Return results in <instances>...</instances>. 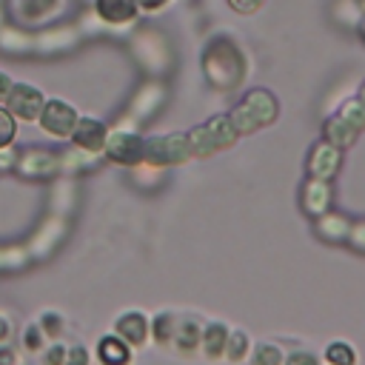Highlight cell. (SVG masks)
<instances>
[{
    "instance_id": "cell-34",
    "label": "cell",
    "mask_w": 365,
    "mask_h": 365,
    "mask_svg": "<svg viewBox=\"0 0 365 365\" xmlns=\"http://www.w3.org/2000/svg\"><path fill=\"white\" fill-rule=\"evenodd\" d=\"M48 342H51V339L43 334V328L37 325V319L29 322V325L23 328V334H20V345H23L26 354H43V348H46Z\"/></svg>"
},
{
    "instance_id": "cell-36",
    "label": "cell",
    "mask_w": 365,
    "mask_h": 365,
    "mask_svg": "<svg viewBox=\"0 0 365 365\" xmlns=\"http://www.w3.org/2000/svg\"><path fill=\"white\" fill-rule=\"evenodd\" d=\"M14 137H17V120L11 117V111L6 106H0V148L11 145Z\"/></svg>"
},
{
    "instance_id": "cell-46",
    "label": "cell",
    "mask_w": 365,
    "mask_h": 365,
    "mask_svg": "<svg viewBox=\"0 0 365 365\" xmlns=\"http://www.w3.org/2000/svg\"><path fill=\"white\" fill-rule=\"evenodd\" d=\"M11 86H14V80L6 74V71H0V106L6 103V97H9V91H11Z\"/></svg>"
},
{
    "instance_id": "cell-28",
    "label": "cell",
    "mask_w": 365,
    "mask_h": 365,
    "mask_svg": "<svg viewBox=\"0 0 365 365\" xmlns=\"http://www.w3.org/2000/svg\"><path fill=\"white\" fill-rule=\"evenodd\" d=\"M174 328H177V314L171 311H157L154 317H148V336L157 342V345H171V336H174Z\"/></svg>"
},
{
    "instance_id": "cell-27",
    "label": "cell",
    "mask_w": 365,
    "mask_h": 365,
    "mask_svg": "<svg viewBox=\"0 0 365 365\" xmlns=\"http://www.w3.org/2000/svg\"><path fill=\"white\" fill-rule=\"evenodd\" d=\"M131 182L137 185V188H143V191H157L163 182H165V168H160V165H151V163H137V165H131Z\"/></svg>"
},
{
    "instance_id": "cell-15",
    "label": "cell",
    "mask_w": 365,
    "mask_h": 365,
    "mask_svg": "<svg viewBox=\"0 0 365 365\" xmlns=\"http://www.w3.org/2000/svg\"><path fill=\"white\" fill-rule=\"evenodd\" d=\"M91 6H94L97 20L111 29L131 26V23H137V14H140L137 0H91Z\"/></svg>"
},
{
    "instance_id": "cell-38",
    "label": "cell",
    "mask_w": 365,
    "mask_h": 365,
    "mask_svg": "<svg viewBox=\"0 0 365 365\" xmlns=\"http://www.w3.org/2000/svg\"><path fill=\"white\" fill-rule=\"evenodd\" d=\"M285 365H322V359L308 348H294L285 354Z\"/></svg>"
},
{
    "instance_id": "cell-14",
    "label": "cell",
    "mask_w": 365,
    "mask_h": 365,
    "mask_svg": "<svg viewBox=\"0 0 365 365\" xmlns=\"http://www.w3.org/2000/svg\"><path fill=\"white\" fill-rule=\"evenodd\" d=\"M106 134H108V125L97 117H77L68 140L71 145L83 148V151H91V154H103V145H106Z\"/></svg>"
},
{
    "instance_id": "cell-8",
    "label": "cell",
    "mask_w": 365,
    "mask_h": 365,
    "mask_svg": "<svg viewBox=\"0 0 365 365\" xmlns=\"http://www.w3.org/2000/svg\"><path fill=\"white\" fill-rule=\"evenodd\" d=\"M3 106L11 111V117L17 123H37V117L46 106V94H43V88H37L31 83H14Z\"/></svg>"
},
{
    "instance_id": "cell-25",
    "label": "cell",
    "mask_w": 365,
    "mask_h": 365,
    "mask_svg": "<svg viewBox=\"0 0 365 365\" xmlns=\"http://www.w3.org/2000/svg\"><path fill=\"white\" fill-rule=\"evenodd\" d=\"M48 182H51V214L66 217L77 200V185H74V180H57V177Z\"/></svg>"
},
{
    "instance_id": "cell-47",
    "label": "cell",
    "mask_w": 365,
    "mask_h": 365,
    "mask_svg": "<svg viewBox=\"0 0 365 365\" xmlns=\"http://www.w3.org/2000/svg\"><path fill=\"white\" fill-rule=\"evenodd\" d=\"M356 97H359V100L365 103V80H362V86H359V94H356Z\"/></svg>"
},
{
    "instance_id": "cell-19",
    "label": "cell",
    "mask_w": 365,
    "mask_h": 365,
    "mask_svg": "<svg viewBox=\"0 0 365 365\" xmlns=\"http://www.w3.org/2000/svg\"><path fill=\"white\" fill-rule=\"evenodd\" d=\"M114 334L131 348H143L148 342V317L143 311H123L114 319Z\"/></svg>"
},
{
    "instance_id": "cell-51",
    "label": "cell",
    "mask_w": 365,
    "mask_h": 365,
    "mask_svg": "<svg viewBox=\"0 0 365 365\" xmlns=\"http://www.w3.org/2000/svg\"><path fill=\"white\" fill-rule=\"evenodd\" d=\"M0 6H3V0H0Z\"/></svg>"
},
{
    "instance_id": "cell-13",
    "label": "cell",
    "mask_w": 365,
    "mask_h": 365,
    "mask_svg": "<svg viewBox=\"0 0 365 365\" xmlns=\"http://www.w3.org/2000/svg\"><path fill=\"white\" fill-rule=\"evenodd\" d=\"M63 0H14L11 14L17 20V26L31 29V26H46L51 23V17L60 11Z\"/></svg>"
},
{
    "instance_id": "cell-35",
    "label": "cell",
    "mask_w": 365,
    "mask_h": 365,
    "mask_svg": "<svg viewBox=\"0 0 365 365\" xmlns=\"http://www.w3.org/2000/svg\"><path fill=\"white\" fill-rule=\"evenodd\" d=\"M336 114H339V117H345V120H348L359 134L365 131V103H362L359 97H348V100L336 108Z\"/></svg>"
},
{
    "instance_id": "cell-43",
    "label": "cell",
    "mask_w": 365,
    "mask_h": 365,
    "mask_svg": "<svg viewBox=\"0 0 365 365\" xmlns=\"http://www.w3.org/2000/svg\"><path fill=\"white\" fill-rule=\"evenodd\" d=\"M0 365H23V354L11 342H6L0 345Z\"/></svg>"
},
{
    "instance_id": "cell-31",
    "label": "cell",
    "mask_w": 365,
    "mask_h": 365,
    "mask_svg": "<svg viewBox=\"0 0 365 365\" xmlns=\"http://www.w3.org/2000/svg\"><path fill=\"white\" fill-rule=\"evenodd\" d=\"M31 262L26 245H0V274H14L23 271Z\"/></svg>"
},
{
    "instance_id": "cell-10",
    "label": "cell",
    "mask_w": 365,
    "mask_h": 365,
    "mask_svg": "<svg viewBox=\"0 0 365 365\" xmlns=\"http://www.w3.org/2000/svg\"><path fill=\"white\" fill-rule=\"evenodd\" d=\"M163 103H165V86L157 83V80H148V83H143V86L134 91V97H131V103H128V111H125V120H131V123H145V120H151V117L160 111Z\"/></svg>"
},
{
    "instance_id": "cell-26",
    "label": "cell",
    "mask_w": 365,
    "mask_h": 365,
    "mask_svg": "<svg viewBox=\"0 0 365 365\" xmlns=\"http://www.w3.org/2000/svg\"><path fill=\"white\" fill-rule=\"evenodd\" d=\"M251 348H254V342H251V336H248L242 328H234V331L228 328V339H225L222 359L240 365V362H245V359L251 356Z\"/></svg>"
},
{
    "instance_id": "cell-4",
    "label": "cell",
    "mask_w": 365,
    "mask_h": 365,
    "mask_svg": "<svg viewBox=\"0 0 365 365\" xmlns=\"http://www.w3.org/2000/svg\"><path fill=\"white\" fill-rule=\"evenodd\" d=\"M103 157L108 163H114V165L131 168V165H137V163L145 160V137L140 131H134V128H125V123H117L106 134Z\"/></svg>"
},
{
    "instance_id": "cell-41",
    "label": "cell",
    "mask_w": 365,
    "mask_h": 365,
    "mask_svg": "<svg viewBox=\"0 0 365 365\" xmlns=\"http://www.w3.org/2000/svg\"><path fill=\"white\" fill-rule=\"evenodd\" d=\"M14 163H17V148H14V143H11V145H3V148H0V174L14 171Z\"/></svg>"
},
{
    "instance_id": "cell-1",
    "label": "cell",
    "mask_w": 365,
    "mask_h": 365,
    "mask_svg": "<svg viewBox=\"0 0 365 365\" xmlns=\"http://www.w3.org/2000/svg\"><path fill=\"white\" fill-rule=\"evenodd\" d=\"M200 68H202V77L205 83L220 91V94H228V91H237L240 83L245 80V57H242V48L220 34V37H211L202 48V57H200Z\"/></svg>"
},
{
    "instance_id": "cell-21",
    "label": "cell",
    "mask_w": 365,
    "mask_h": 365,
    "mask_svg": "<svg viewBox=\"0 0 365 365\" xmlns=\"http://www.w3.org/2000/svg\"><path fill=\"white\" fill-rule=\"evenodd\" d=\"M225 339H228V325H225L222 319H211V322H202L200 354H202L208 362H217V359H222V351H225Z\"/></svg>"
},
{
    "instance_id": "cell-42",
    "label": "cell",
    "mask_w": 365,
    "mask_h": 365,
    "mask_svg": "<svg viewBox=\"0 0 365 365\" xmlns=\"http://www.w3.org/2000/svg\"><path fill=\"white\" fill-rule=\"evenodd\" d=\"M228 6H231L237 14H257V11L265 6V0H228Z\"/></svg>"
},
{
    "instance_id": "cell-2",
    "label": "cell",
    "mask_w": 365,
    "mask_h": 365,
    "mask_svg": "<svg viewBox=\"0 0 365 365\" xmlns=\"http://www.w3.org/2000/svg\"><path fill=\"white\" fill-rule=\"evenodd\" d=\"M279 117V100L268 88H251L240 97V103L228 111V120L240 137H251L268 125H274Z\"/></svg>"
},
{
    "instance_id": "cell-33",
    "label": "cell",
    "mask_w": 365,
    "mask_h": 365,
    "mask_svg": "<svg viewBox=\"0 0 365 365\" xmlns=\"http://www.w3.org/2000/svg\"><path fill=\"white\" fill-rule=\"evenodd\" d=\"M37 325L43 328V334L48 339H63V334H66V317L60 311H51V308L37 314Z\"/></svg>"
},
{
    "instance_id": "cell-11",
    "label": "cell",
    "mask_w": 365,
    "mask_h": 365,
    "mask_svg": "<svg viewBox=\"0 0 365 365\" xmlns=\"http://www.w3.org/2000/svg\"><path fill=\"white\" fill-rule=\"evenodd\" d=\"M342 168V148L319 140L311 145L308 160H305V171L308 177H319V180H334Z\"/></svg>"
},
{
    "instance_id": "cell-24",
    "label": "cell",
    "mask_w": 365,
    "mask_h": 365,
    "mask_svg": "<svg viewBox=\"0 0 365 365\" xmlns=\"http://www.w3.org/2000/svg\"><path fill=\"white\" fill-rule=\"evenodd\" d=\"M103 154H91V151H83L77 145H71L68 151H60V174H86L91 168H97Z\"/></svg>"
},
{
    "instance_id": "cell-6",
    "label": "cell",
    "mask_w": 365,
    "mask_h": 365,
    "mask_svg": "<svg viewBox=\"0 0 365 365\" xmlns=\"http://www.w3.org/2000/svg\"><path fill=\"white\" fill-rule=\"evenodd\" d=\"M14 174H20L23 180H54L60 177V154L43 145H29L17 151Z\"/></svg>"
},
{
    "instance_id": "cell-49",
    "label": "cell",
    "mask_w": 365,
    "mask_h": 365,
    "mask_svg": "<svg viewBox=\"0 0 365 365\" xmlns=\"http://www.w3.org/2000/svg\"><path fill=\"white\" fill-rule=\"evenodd\" d=\"M0 26H6V11H3V6H0Z\"/></svg>"
},
{
    "instance_id": "cell-3",
    "label": "cell",
    "mask_w": 365,
    "mask_h": 365,
    "mask_svg": "<svg viewBox=\"0 0 365 365\" xmlns=\"http://www.w3.org/2000/svg\"><path fill=\"white\" fill-rule=\"evenodd\" d=\"M185 134H188V145H191V157L194 160H208V157L231 148L240 140V134L234 131L228 114H214V117H208L205 123L194 125Z\"/></svg>"
},
{
    "instance_id": "cell-23",
    "label": "cell",
    "mask_w": 365,
    "mask_h": 365,
    "mask_svg": "<svg viewBox=\"0 0 365 365\" xmlns=\"http://www.w3.org/2000/svg\"><path fill=\"white\" fill-rule=\"evenodd\" d=\"M322 140L345 151V148H351V145L359 140V131H356V128H354V125H351L345 117L331 114V117L322 123Z\"/></svg>"
},
{
    "instance_id": "cell-20",
    "label": "cell",
    "mask_w": 365,
    "mask_h": 365,
    "mask_svg": "<svg viewBox=\"0 0 365 365\" xmlns=\"http://www.w3.org/2000/svg\"><path fill=\"white\" fill-rule=\"evenodd\" d=\"M0 51L11 57H31L34 54V31L23 26H0Z\"/></svg>"
},
{
    "instance_id": "cell-39",
    "label": "cell",
    "mask_w": 365,
    "mask_h": 365,
    "mask_svg": "<svg viewBox=\"0 0 365 365\" xmlns=\"http://www.w3.org/2000/svg\"><path fill=\"white\" fill-rule=\"evenodd\" d=\"M66 365H91V354H88V348L80 345V342L66 345Z\"/></svg>"
},
{
    "instance_id": "cell-22",
    "label": "cell",
    "mask_w": 365,
    "mask_h": 365,
    "mask_svg": "<svg viewBox=\"0 0 365 365\" xmlns=\"http://www.w3.org/2000/svg\"><path fill=\"white\" fill-rule=\"evenodd\" d=\"M97 362L100 365H131V345L117 334H106L97 339Z\"/></svg>"
},
{
    "instance_id": "cell-16",
    "label": "cell",
    "mask_w": 365,
    "mask_h": 365,
    "mask_svg": "<svg viewBox=\"0 0 365 365\" xmlns=\"http://www.w3.org/2000/svg\"><path fill=\"white\" fill-rule=\"evenodd\" d=\"M77 29L74 26H48L46 31L34 34V54H63L77 46Z\"/></svg>"
},
{
    "instance_id": "cell-44",
    "label": "cell",
    "mask_w": 365,
    "mask_h": 365,
    "mask_svg": "<svg viewBox=\"0 0 365 365\" xmlns=\"http://www.w3.org/2000/svg\"><path fill=\"white\" fill-rule=\"evenodd\" d=\"M168 3H171V0H137L140 11H145V14H157V11H163Z\"/></svg>"
},
{
    "instance_id": "cell-9",
    "label": "cell",
    "mask_w": 365,
    "mask_h": 365,
    "mask_svg": "<svg viewBox=\"0 0 365 365\" xmlns=\"http://www.w3.org/2000/svg\"><path fill=\"white\" fill-rule=\"evenodd\" d=\"M77 117L80 114H77V108L68 100L51 97V100H46V106H43V111L37 117V125L46 134H51V137H68L74 123H77Z\"/></svg>"
},
{
    "instance_id": "cell-40",
    "label": "cell",
    "mask_w": 365,
    "mask_h": 365,
    "mask_svg": "<svg viewBox=\"0 0 365 365\" xmlns=\"http://www.w3.org/2000/svg\"><path fill=\"white\" fill-rule=\"evenodd\" d=\"M345 242H348L354 251L365 254V220H354V222H351V231H348Z\"/></svg>"
},
{
    "instance_id": "cell-5",
    "label": "cell",
    "mask_w": 365,
    "mask_h": 365,
    "mask_svg": "<svg viewBox=\"0 0 365 365\" xmlns=\"http://www.w3.org/2000/svg\"><path fill=\"white\" fill-rule=\"evenodd\" d=\"M188 160H194V157H191V145H188L185 131H168V134L145 137V163L160 165V168H171V165L188 163Z\"/></svg>"
},
{
    "instance_id": "cell-37",
    "label": "cell",
    "mask_w": 365,
    "mask_h": 365,
    "mask_svg": "<svg viewBox=\"0 0 365 365\" xmlns=\"http://www.w3.org/2000/svg\"><path fill=\"white\" fill-rule=\"evenodd\" d=\"M66 345L68 342H63V339H51L40 354L43 365H66Z\"/></svg>"
},
{
    "instance_id": "cell-50",
    "label": "cell",
    "mask_w": 365,
    "mask_h": 365,
    "mask_svg": "<svg viewBox=\"0 0 365 365\" xmlns=\"http://www.w3.org/2000/svg\"><path fill=\"white\" fill-rule=\"evenodd\" d=\"M356 3H359V9H362V11H365V0H356Z\"/></svg>"
},
{
    "instance_id": "cell-17",
    "label": "cell",
    "mask_w": 365,
    "mask_h": 365,
    "mask_svg": "<svg viewBox=\"0 0 365 365\" xmlns=\"http://www.w3.org/2000/svg\"><path fill=\"white\" fill-rule=\"evenodd\" d=\"M351 222H354V220H351L348 214L328 208L325 214L314 217V234H317L322 242L342 245V242H345V237H348V231H351Z\"/></svg>"
},
{
    "instance_id": "cell-12",
    "label": "cell",
    "mask_w": 365,
    "mask_h": 365,
    "mask_svg": "<svg viewBox=\"0 0 365 365\" xmlns=\"http://www.w3.org/2000/svg\"><path fill=\"white\" fill-rule=\"evenodd\" d=\"M334 205V185L331 180H319V177H305L302 188H299V208L305 217H319Z\"/></svg>"
},
{
    "instance_id": "cell-48",
    "label": "cell",
    "mask_w": 365,
    "mask_h": 365,
    "mask_svg": "<svg viewBox=\"0 0 365 365\" xmlns=\"http://www.w3.org/2000/svg\"><path fill=\"white\" fill-rule=\"evenodd\" d=\"M359 34H362V40H365V17H362V23H359V29H356Z\"/></svg>"
},
{
    "instance_id": "cell-7",
    "label": "cell",
    "mask_w": 365,
    "mask_h": 365,
    "mask_svg": "<svg viewBox=\"0 0 365 365\" xmlns=\"http://www.w3.org/2000/svg\"><path fill=\"white\" fill-rule=\"evenodd\" d=\"M66 234H68V222H66V217H60V214H48V217L34 228L31 240L26 242V251H29L31 262H43V259H48V257L60 248V242L66 240Z\"/></svg>"
},
{
    "instance_id": "cell-30",
    "label": "cell",
    "mask_w": 365,
    "mask_h": 365,
    "mask_svg": "<svg viewBox=\"0 0 365 365\" xmlns=\"http://www.w3.org/2000/svg\"><path fill=\"white\" fill-rule=\"evenodd\" d=\"M331 17H334V23H339V26H345V29H359L365 11L359 9L356 0H334Z\"/></svg>"
},
{
    "instance_id": "cell-29",
    "label": "cell",
    "mask_w": 365,
    "mask_h": 365,
    "mask_svg": "<svg viewBox=\"0 0 365 365\" xmlns=\"http://www.w3.org/2000/svg\"><path fill=\"white\" fill-rule=\"evenodd\" d=\"M322 362H325V365H359V354H356V348H354L351 342L334 339V342L325 345Z\"/></svg>"
},
{
    "instance_id": "cell-45",
    "label": "cell",
    "mask_w": 365,
    "mask_h": 365,
    "mask_svg": "<svg viewBox=\"0 0 365 365\" xmlns=\"http://www.w3.org/2000/svg\"><path fill=\"white\" fill-rule=\"evenodd\" d=\"M11 334H14V322L6 314H0V345L11 342Z\"/></svg>"
},
{
    "instance_id": "cell-18",
    "label": "cell",
    "mask_w": 365,
    "mask_h": 365,
    "mask_svg": "<svg viewBox=\"0 0 365 365\" xmlns=\"http://www.w3.org/2000/svg\"><path fill=\"white\" fill-rule=\"evenodd\" d=\"M200 336H202V319L200 317H177V328L171 336V345L180 356L200 354Z\"/></svg>"
},
{
    "instance_id": "cell-32",
    "label": "cell",
    "mask_w": 365,
    "mask_h": 365,
    "mask_svg": "<svg viewBox=\"0 0 365 365\" xmlns=\"http://www.w3.org/2000/svg\"><path fill=\"white\" fill-rule=\"evenodd\" d=\"M251 365H285V351L282 345L265 339V342H257L251 348Z\"/></svg>"
}]
</instances>
